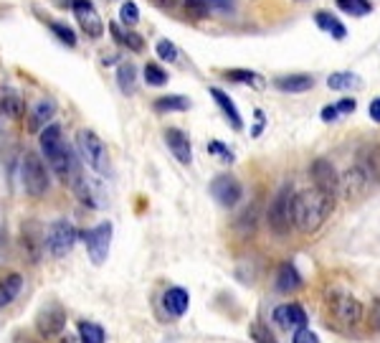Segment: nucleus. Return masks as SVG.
I'll return each mask as SVG.
<instances>
[{
  "instance_id": "f257e3e1",
  "label": "nucleus",
  "mask_w": 380,
  "mask_h": 343,
  "mask_svg": "<svg viewBox=\"0 0 380 343\" xmlns=\"http://www.w3.org/2000/svg\"><path fill=\"white\" fill-rule=\"evenodd\" d=\"M335 194H327L322 188H307L294 194L292 201V224L302 231V234H315L325 221L329 219V214L335 211Z\"/></svg>"
},
{
  "instance_id": "f03ea898",
  "label": "nucleus",
  "mask_w": 380,
  "mask_h": 343,
  "mask_svg": "<svg viewBox=\"0 0 380 343\" xmlns=\"http://www.w3.org/2000/svg\"><path fill=\"white\" fill-rule=\"evenodd\" d=\"M38 142H41V150H44L46 160L53 168V173L59 176L64 183H76L81 178L79 173V163L74 153L69 150V145L64 142V135H61L59 125H46L38 135Z\"/></svg>"
},
{
  "instance_id": "7ed1b4c3",
  "label": "nucleus",
  "mask_w": 380,
  "mask_h": 343,
  "mask_svg": "<svg viewBox=\"0 0 380 343\" xmlns=\"http://www.w3.org/2000/svg\"><path fill=\"white\" fill-rule=\"evenodd\" d=\"M325 315H327V328L340 331V333H350L358 328L363 321V306L358 298H352L350 292H329L327 303H325Z\"/></svg>"
},
{
  "instance_id": "20e7f679",
  "label": "nucleus",
  "mask_w": 380,
  "mask_h": 343,
  "mask_svg": "<svg viewBox=\"0 0 380 343\" xmlns=\"http://www.w3.org/2000/svg\"><path fill=\"white\" fill-rule=\"evenodd\" d=\"M76 150H79L81 160L96 173H107L110 168V156H107V145L94 130H79L76 133Z\"/></svg>"
},
{
  "instance_id": "39448f33",
  "label": "nucleus",
  "mask_w": 380,
  "mask_h": 343,
  "mask_svg": "<svg viewBox=\"0 0 380 343\" xmlns=\"http://www.w3.org/2000/svg\"><path fill=\"white\" fill-rule=\"evenodd\" d=\"M292 201H294V191L289 186H284L274 196L269 211H266V221H269V229L277 234V237H286L292 231Z\"/></svg>"
},
{
  "instance_id": "423d86ee",
  "label": "nucleus",
  "mask_w": 380,
  "mask_h": 343,
  "mask_svg": "<svg viewBox=\"0 0 380 343\" xmlns=\"http://www.w3.org/2000/svg\"><path fill=\"white\" fill-rule=\"evenodd\" d=\"M76 239H79L76 226H74L71 221H66V219H59V221H53V224L46 229L44 244L51 257H66V254L74 249Z\"/></svg>"
},
{
  "instance_id": "0eeeda50",
  "label": "nucleus",
  "mask_w": 380,
  "mask_h": 343,
  "mask_svg": "<svg viewBox=\"0 0 380 343\" xmlns=\"http://www.w3.org/2000/svg\"><path fill=\"white\" fill-rule=\"evenodd\" d=\"M21 176H23V186L33 199H41V196L49 191V173H46L44 160L36 156V153H26L21 163Z\"/></svg>"
},
{
  "instance_id": "6e6552de",
  "label": "nucleus",
  "mask_w": 380,
  "mask_h": 343,
  "mask_svg": "<svg viewBox=\"0 0 380 343\" xmlns=\"http://www.w3.org/2000/svg\"><path fill=\"white\" fill-rule=\"evenodd\" d=\"M112 224L110 221H102L96 224L94 229H87L81 237H84V244H87V252L92 257L94 265H104L107 257H110V246H112Z\"/></svg>"
},
{
  "instance_id": "1a4fd4ad",
  "label": "nucleus",
  "mask_w": 380,
  "mask_h": 343,
  "mask_svg": "<svg viewBox=\"0 0 380 343\" xmlns=\"http://www.w3.org/2000/svg\"><path fill=\"white\" fill-rule=\"evenodd\" d=\"M211 196L223 209H234L236 203L243 199V186L234 176H216L211 183Z\"/></svg>"
},
{
  "instance_id": "9d476101",
  "label": "nucleus",
  "mask_w": 380,
  "mask_h": 343,
  "mask_svg": "<svg viewBox=\"0 0 380 343\" xmlns=\"http://www.w3.org/2000/svg\"><path fill=\"white\" fill-rule=\"evenodd\" d=\"M74 15H76L81 31H84L89 38H102L104 21L92 0H74Z\"/></svg>"
},
{
  "instance_id": "9b49d317",
  "label": "nucleus",
  "mask_w": 380,
  "mask_h": 343,
  "mask_svg": "<svg viewBox=\"0 0 380 343\" xmlns=\"http://www.w3.org/2000/svg\"><path fill=\"white\" fill-rule=\"evenodd\" d=\"M368 188H370V178L360 171V165H352L340 176V191L337 194H343L347 201H358L368 194Z\"/></svg>"
},
{
  "instance_id": "f8f14e48",
  "label": "nucleus",
  "mask_w": 380,
  "mask_h": 343,
  "mask_svg": "<svg viewBox=\"0 0 380 343\" xmlns=\"http://www.w3.org/2000/svg\"><path fill=\"white\" fill-rule=\"evenodd\" d=\"M44 234L46 231L41 229V224L36 221H26L21 229V244H23V254H26V260L31 265H36L41 260V254H44L46 244H44Z\"/></svg>"
},
{
  "instance_id": "ddd939ff",
  "label": "nucleus",
  "mask_w": 380,
  "mask_h": 343,
  "mask_svg": "<svg viewBox=\"0 0 380 343\" xmlns=\"http://www.w3.org/2000/svg\"><path fill=\"white\" fill-rule=\"evenodd\" d=\"M36 328H38V333H41L44 338L61 336V331L66 328V310L61 306L44 308V310L38 313Z\"/></svg>"
},
{
  "instance_id": "4468645a",
  "label": "nucleus",
  "mask_w": 380,
  "mask_h": 343,
  "mask_svg": "<svg viewBox=\"0 0 380 343\" xmlns=\"http://www.w3.org/2000/svg\"><path fill=\"white\" fill-rule=\"evenodd\" d=\"M309 173H312V181H315L317 188L337 196V191H340V176H337L335 165L329 163L327 158H317L315 163H312V168H309Z\"/></svg>"
},
{
  "instance_id": "2eb2a0df",
  "label": "nucleus",
  "mask_w": 380,
  "mask_h": 343,
  "mask_svg": "<svg viewBox=\"0 0 380 343\" xmlns=\"http://www.w3.org/2000/svg\"><path fill=\"white\" fill-rule=\"evenodd\" d=\"M274 323H277L279 328L284 331H297L302 326H307V313H304V308L297 306V303H284V306L274 308V313H271Z\"/></svg>"
},
{
  "instance_id": "dca6fc26",
  "label": "nucleus",
  "mask_w": 380,
  "mask_h": 343,
  "mask_svg": "<svg viewBox=\"0 0 380 343\" xmlns=\"http://www.w3.org/2000/svg\"><path fill=\"white\" fill-rule=\"evenodd\" d=\"M165 142H168L170 153L175 156L178 163L190 165V160H193V148H190L188 135H185L183 130H178V127H168V130H165Z\"/></svg>"
},
{
  "instance_id": "f3484780",
  "label": "nucleus",
  "mask_w": 380,
  "mask_h": 343,
  "mask_svg": "<svg viewBox=\"0 0 380 343\" xmlns=\"http://www.w3.org/2000/svg\"><path fill=\"white\" fill-rule=\"evenodd\" d=\"M360 171L365 173L370 183H380V145H365L358 153Z\"/></svg>"
},
{
  "instance_id": "a211bd4d",
  "label": "nucleus",
  "mask_w": 380,
  "mask_h": 343,
  "mask_svg": "<svg viewBox=\"0 0 380 343\" xmlns=\"http://www.w3.org/2000/svg\"><path fill=\"white\" fill-rule=\"evenodd\" d=\"M56 115V102L53 99H38L36 107L31 110V117H28V130L31 133H41L46 125H49V119H53Z\"/></svg>"
},
{
  "instance_id": "6ab92c4d",
  "label": "nucleus",
  "mask_w": 380,
  "mask_h": 343,
  "mask_svg": "<svg viewBox=\"0 0 380 343\" xmlns=\"http://www.w3.org/2000/svg\"><path fill=\"white\" fill-rule=\"evenodd\" d=\"M302 287L300 269L294 267V262H282L277 269V290L279 292H297Z\"/></svg>"
},
{
  "instance_id": "aec40b11",
  "label": "nucleus",
  "mask_w": 380,
  "mask_h": 343,
  "mask_svg": "<svg viewBox=\"0 0 380 343\" xmlns=\"http://www.w3.org/2000/svg\"><path fill=\"white\" fill-rule=\"evenodd\" d=\"M162 306H165V310H168L173 318H180L190 306L188 290H183V287H170V290L162 295Z\"/></svg>"
},
{
  "instance_id": "412c9836",
  "label": "nucleus",
  "mask_w": 380,
  "mask_h": 343,
  "mask_svg": "<svg viewBox=\"0 0 380 343\" xmlns=\"http://www.w3.org/2000/svg\"><path fill=\"white\" fill-rule=\"evenodd\" d=\"M211 97L216 99V105L221 107V112L226 115V119L231 122V127L234 130H243V119H241V112L236 110V105L231 102V97H228L226 92L218 90V87H211Z\"/></svg>"
},
{
  "instance_id": "4be33fe9",
  "label": "nucleus",
  "mask_w": 380,
  "mask_h": 343,
  "mask_svg": "<svg viewBox=\"0 0 380 343\" xmlns=\"http://www.w3.org/2000/svg\"><path fill=\"white\" fill-rule=\"evenodd\" d=\"M274 84H277V90H282V92L302 94V92H307L315 87V79H312L309 74H286V76L274 79Z\"/></svg>"
},
{
  "instance_id": "5701e85b",
  "label": "nucleus",
  "mask_w": 380,
  "mask_h": 343,
  "mask_svg": "<svg viewBox=\"0 0 380 343\" xmlns=\"http://www.w3.org/2000/svg\"><path fill=\"white\" fill-rule=\"evenodd\" d=\"M0 115L13 119L23 115V97L13 87H0Z\"/></svg>"
},
{
  "instance_id": "b1692460",
  "label": "nucleus",
  "mask_w": 380,
  "mask_h": 343,
  "mask_svg": "<svg viewBox=\"0 0 380 343\" xmlns=\"http://www.w3.org/2000/svg\"><path fill=\"white\" fill-rule=\"evenodd\" d=\"M21 290H23V277L18 275V272L3 277V280H0V308L10 306V303L18 298Z\"/></svg>"
},
{
  "instance_id": "393cba45",
  "label": "nucleus",
  "mask_w": 380,
  "mask_h": 343,
  "mask_svg": "<svg viewBox=\"0 0 380 343\" xmlns=\"http://www.w3.org/2000/svg\"><path fill=\"white\" fill-rule=\"evenodd\" d=\"M315 23L320 26L322 31H327L332 38H337V41H343V38L347 36V28H345L343 23L337 21L335 15L327 13V10H317V13H315Z\"/></svg>"
},
{
  "instance_id": "a878e982",
  "label": "nucleus",
  "mask_w": 380,
  "mask_h": 343,
  "mask_svg": "<svg viewBox=\"0 0 380 343\" xmlns=\"http://www.w3.org/2000/svg\"><path fill=\"white\" fill-rule=\"evenodd\" d=\"M155 112H183L190 107V99L183 94H165V97L155 99Z\"/></svg>"
},
{
  "instance_id": "bb28decb",
  "label": "nucleus",
  "mask_w": 380,
  "mask_h": 343,
  "mask_svg": "<svg viewBox=\"0 0 380 343\" xmlns=\"http://www.w3.org/2000/svg\"><path fill=\"white\" fill-rule=\"evenodd\" d=\"M117 84L125 94H135V92H137V69H135V64H130V61H127V64H119Z\"/></svg>"
},
{
  "instance_id": "cd10ccee",
  "label": "nucleus",
  "mask_w": 380,
  "mask_h": 343,
  "mask_svg": "<svg viewBox=\"0 0 380 343\" xmlns=\"http://www.w3.org/2000/svg\"><path fill=\"white\" fill-rule=\"evenodd\" d=\"M226 79L239 82V84H249V87H254V90H264V87H266L264 76L256 74V72H251V69H228Z\"/></svg>"
},
{
  "instance_id": "c85d7f7f",
  "label": "nucleus",
  "mask_w": 380,
  "mask_h": 343,
  "mask_svg": "<svg viewBox=\"0 0 380 343\" xmlns=\"http://www.w3.org/2000/svg\"><path fill=\"white\" fill-rule=\"evenodd\" d=\"M112 36L117 38L119 44L127 46L130 51H142L145 49V41H142V36H137V33H132V31H122L119 26H112Z\"/></svg>"
},
{
  "instance_id": "c756f323",
  "label": "nucleus",
  "mask_w": 380,
  "mask_h": 343,
  "mask_svg": "<svg viewBox=\"0 0 380 343\" xmlns=\"http://www.w3.org/2000/svg\"><path fill=\"white\" fill-rule=\"evenodd\" d=\"M79 338H81V343H104L107 341L102 326H96V323H92V321L79 323Z\"/></svg>"
},
{
  "instance_id": "7c9ffc66",
  "label": "nucleus",
  "mask_w": 380,
  "mask_h": 343,
  "mask_svg": "<svg viewBox=\"0 0 380 343\" xmlns=\"http://www.w3.org/2000/svg\"><path fill=\"white\" fill-rule=\"evenodd\" d=\"M337 8L347 15H355V18H363L373 10V3L370 0H337Z\"/></svg>"
},
{
  "instance_id": "2f4dec72",
  "label": "nucleus",
  "mask_w": 380,
  "mask_h": 343,
  "mask_svg": "<svg viewBox=\"0 0 380 343\" xmlns=\"http://www.w3.org/2000/svg\"><path fill=\"white\" fill-rule=\"evenodd\" d=\"M358 76L350 74V72H335V74L327 76V87L329 90H350V87H358Z\"/></svg>"
},
{
  "instance_id": "473e14b6",
  "label": "nucleus",
  "mask_w": 380,
  "mask_h": 343,
  "mask_svg": "<svg viewBox=\"0 0 380 343\" xmlns=\"http://www.w3.org/2000/svg\"><path fill=\"white\" fill-rule=\"evenodd\" d=\"M145 82L150 87H162V84L168 82V72L157 64H145Z\"/></svg>"
},
{
  "instance_id": "72a5a7b5",
  "label": "nucleus",
  "mask_w": 380,
  "mask_h": 343,
  "mask_svg": "<svg viewBox=\"0 0 380 343\" xmlns=\"http://www.w3.org/2000/svg\"><path fill=\"white\" fill-rule=\"evenodd\" d=\"M183 8L185 13L190 15V18H196V21H203L205 15H208V0H183Z\"/></svg>"
},
{
  "instance_id": "f704fd0d",
  "label": "nucleus",
  "mask_w": 380,
  "mask_h": 343,
  "mask_svg": "<svg viewBox=\"0 0 380 343\" xmlns=\"http://www.w3.org/2000/svg\"><path fill=\"white\" fill-rule=\"evenodd\" d=\"M49 28L56 33V38H59L61 44H66V46H76V33H74V28H69L66 23H49Z\"/></svg>"
},
{
  "instance_id": "c9c22d12",
  "label": "nucleus",
  "mask_w": 380,
  "mask_h": 343,
  "mask_svg": "<svg viewBox=\"0 0 380 343\" xmlns=\"http://www.w3.org/2000/svg\"><path fill=\"white\" fill-rule=\"evenodd\" d=\"M119 21L125 23V26H135V23L139 21V8L135 6L132 0L122 3V8H119Z\"/></svg>"
},
{
  "instance_id": "e433bc0d",
  "label": "nucleus",
  "mask_w": 380,
  "mask_h": 343,
  "mask_svg": "<svg viewBox=\"0 0 380 343\" xmlns=\"http://www.w3.org/2000/svg\"><path fill=\"white\" fill-rule=\"evenodd\" d=\"M251 338H254V343H277L274 333H271L266 326H261V323H254V326H251Z\"/></svg>"
},
{
  "instance_id": "4c0bfd02",
  "label": "nucleus",
  "mask_w": 380,
  "mask_h": 343,
  "mask_svg": "<svg viewBox=\"0 0 380 343\" xmlns=\"http://www.w3.org/2000/svg\"><path fill=\"white\" fill-rule=\"evenodd\" d=\"M155 51L160 56L162 61H175L178 59V46L173 41H160V44L155 46Z\"/></svg>"
},
{
  "instance_id": "58836bf2",
  "label": "nucleus",
  "mask_w": 380,
  "mask_h": 343,
  "mask_svg": "<svg viewBox=\"0 0 380 343\" xmlns=\"http://www.w3.org/2000/svg\"><path fill=\"white\" fill-rule=\"evenodd\" d=\"M368 328L380 333V298L370 300V313H368Z\"/></svg>"
},
{
  "instance_id": "ea45409f",
  "label": "nucleus",
  "mask_w": 380,
  "mask_h": 343,
  "mask_svg": "<svg viewBox=\"0 0 380 343\" xmlns=\"http://www.w3.org/2000/svg\"><path fill=\"white\" fill-rule=\"evenodd\" d=\"M292 343H320V338H317L315 331H309L307 326H302V328L294 331Z\"/></svg>"
},
{
  "instance_id": "a19ab883",
  "label": "nucleus",
  "mask_w": 380,
  "mask_h": 343,
  "mask_svg": "<svg viewBox=\"0 0 380 343\" xmlns=\"http://www.w3.org/2000/svg\"><path fill=\"white\" fill-rule=\"evenodd\" d=\"M208 153H216V156L218 158H223V160H226V163H231V160H234V153H231V150L226 148V145H223V142H208Z\"/></svg>"
},
{
  "instance_id": "79ce46f5",
  "label": "nucleus",
  "mask_w": 380,
  "mask_h": 343,
  "mask_svg": "<svg viewBox=\"0 0 380 343\" xmlns=\"http://www.w3.org/2000/svg\"><path fill=\"white\" fill-rule=\"evenodd\" d=\"M335 107H337V112H340V115H350V112H355L358 102H355L352 97H345V99H340Z\"/></svg>"
},
{
  "instance_id": "37998d69",
  "label": "nucleus",
  "mask_w": 380,
  "mask_h": 343,
  "mask_svg": "<svg viewBox=\"0 0 380 343\" xmlns=\"http://www.w3.org/2000/svg\"><path fill=\"white\" fill-rule=\"evenodd\" d=\"M208 6L221 10V13H231L234 10V0H208Z\"/></svg>"
},
{
  "instance_id": "c03bdc74",
  "label": "nucleus",
  "mask_w": 380,
  "mask_h": 343,
  "mask_svg": "<svg viewBox=\"0 0 380 343\" xmlns=\"http://www.w3.org/2000/svg\"><path fill=\"white\" fill-rule=\"evenodd\" d=\"M337 117H340V112H337V107H335V105L322 107V119H325V122H335Z\"/></svg>"
},
{
  "instance_id": "a18cd8bd",
  "label": "nucleus",
  "mask_w": 380,
  "mask_h": 343,
  "mask_svg": "<svg viewBox=\"0 0 380 343\" xmlns=\"http://www.w3.org/2000/svg\"><path fill=\"white\" fill-rule=\"evenodd\" d=\"M368 115H370V119H373V122H378V125H380V97H375L373 102H370V107H368Z\"/></svg>"
},
{
  "instance_id": "49530a36",
  "label": "nucleus",
  "mask_w": 380,
  "mask_h": 343,
  "mask_svg": "<svg viewBox=\"0 0 380 343\" xmlns=\"http://www.w3.org/2000/svg\"><path fill=\"white\" fill-rule=\"evenodd\" d=\"M160 3H162L165 8H175V6H178V0H160Z\"/></svg>"
},
{
  "instance_id": "de8ad7c7",
  "label": "nucleus",
  "mask_w": 380,
  "mask_h": 343,
  "mask_svg": "<svg viewBox=\"0 0 380 343\" xmlns=\"http://www.w3.org/2000/svg\"><path fill=\"white\" fill-rule=\"evenodd\" d=\"M61 343H71V341H69V338H61Z\"/></svg>"
}]
</instances>
